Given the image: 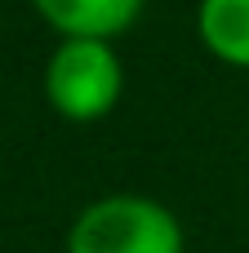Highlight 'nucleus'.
<instances>
[{"label": "nucleus", "mask_w": 249, "mask_h": 253, "mask_svg": "<svg viewBox=\"0 0 249 253\" xmlns=\"http://www.w3.org/2000/svg\"><path fill=\"white\" fill-rule=\"evenodd\" d=\"M125 71L111 40H62L45 67V93L67 120H98L120 102Z\"/></svg>", "instance_id": "2"}, {"label": "nucleus", "mask_w": 249, "mask_h": 253, "mask_svg": "<svg viewBox=\"0 0 249 253\" xmlns=\"http://www.w3.org/2000/svg\"><path fill=\"white\" fill-rule=\"evenodd\" d=\"M62 40H116L143 13V0H31Z\"/></svg>", "instance_id": "3"}, {"label": "nucleus", "mask_w": 249, "mask_h": 253, "mask_svg": "<svg viewBox=\"0 0 249 253\" xmlns=\"http://www.w3.org/2000/svg\"><path fill=\"white\" fill-rule=\"evenodd\" d=\"M196 31L214 58L249 71V0H200Z\"/></svg>", "instance_id": "4"}, {"label": "nucleus", "mask_w": 249, "mask_h": 253, "mask_svg": "<svg viewBox=\"0 0 249 253\" xmlns=\"http://www.w3.org/2000/svg\"><path fill=\"white\" fill-rule=\"evenodd\" d=\"M67 253H183V227L151 196H102L71 222Z\"/></svg>", "instance_id": "1"}]
</instances>
